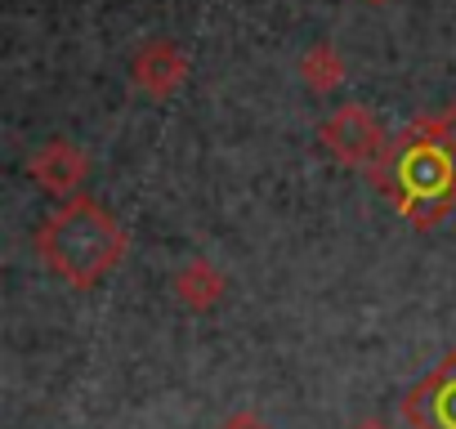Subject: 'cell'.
<instances>
[{
	"label": "cell",
	"mask_w": 456,
	"mask_h": 429,
	"mask_svg": "<svg viewBox=\"0 0 456 429\" xmlns=\"http://www.w3.org/2000/svg\"><path fill=\"white\" fill-rule=\"evenodd\" d=\"M130 77H134V85H139L143 94L166 99V94H175V90L183 85V77H188V59H183L170 41H148V45L134 54Z\"/></svg>",
	"instance_id": "4"
},
{
	"label": "cell",
	"mask_w": 456,
	"mask_h": 429,
	"mask_svg": "<svg viewBox=\"0 0 456 429\" xmlns=\"http://www.w3.org/2000/svg\"><path fill=\"white\" fill-rule=\"evenodd\" d=\"M28 174H32L45 192L68 197V192H77V183L86 179V152H81L77 143H68V139H50L45 148H37V152L28 157Z\"/></svg>",
	"instance_id": "3"
},
{
	"label": "cell",
	"mask_w": 456,
	"mask_h": 429,
	"mask_svg": "<svg viewBox=\"0 0 456 429\" xmlns=\"http://www.w3.org/2000/svg\"><path fill=\"white\" fill-rule=\"evenodd\" d=\"M41 260L72 287H99L126 255V233L112 214L90 197H68L59 210L45 214L37 233Z\"/></svg>",
	"instance_id": "1"
},
{
	"label": "cell",
	"mask_w": 456,
	"mask_h": 429,
	"mask_svg": "<svg viewBox=\"0 0 456 429\" xmlns=\"http://www.w3.org/2000/svg\"><path fill=\"white\" fill-rule=\"evenodd\" d=\"M318 139L327 143V152H331L336 161H345V166H367V161H376V152H380V121L371 117V108L345 103V108H336V112L322 121Z\"/></svg>",
	"instance_id": "2"
},
{
	"label": "cell",
	"mask_w": 456,
	"mask_h": 429,
	"mask_svg": "<svg viewBox=\"0 0 456 429\" xmlns=\"http://www.w3.org/2000/svg\"><path fill=\"white\" fill-rule=\"evenodd\" d=\"M354 429H394L389 420H380V416H367V420H358Z\"/></svg>",
	"instance_id": "8"
},
{
	"label": "cell",
	"mask_w": 456,
	"mask_h": 429,
	"mask_svg": "<svg viewBox=\"0 0 456 429\" xmlns=\"http://www.w3.org/2000/svg\"><path fill=\"white\" fill-rule=\"evenodd\" d=\"M300 77L314 85V90H336L340 81H345V63H340V54H336V45H314L305 59H300Z\"/></svg>",
	"instance_id": "6"
},
{
	"label": "cell",
	"mask_w": 456,
	"mask_h": 429,
	"mask_svg": "<svg viewBox=\"0 0 456 429\" xmlns=\"http://www.w3.org/2000/svg\"><path fill=\"white\" fill-rule=\"evenodd\" d=\"M371 5H380V0H371Z\"/></svg>",
	"instance_id": "9"
},
{
	"label": "cell",
	"mask_w": 456,
	"mask_h": 429,
	"mask_svg": "<svg viewBox=\"0 0 456 429\" xmlns=\"http://www.w3.org/2000/svg\"><path fill=\"white\" fill-rule=\"evenodd\" d=\"M219 291H224V278H219L206 260H192V264H183V269L175 273V295H179L183 304H192V309L215 304Z\"/></svg>",
	"instance_id": "5"
},
{
	"label": "cell",
	"mask_w": 456,
	"mask_h": 429,
	"mask_svg": "<svg viewBox=\"0 0 456 429\" xmlns=\"http://www.w3.org/2000/svg\"><path fill=\"white\" fill-rule=\"evenodd\" d=\"M219 429H273V425H265L260 416H251V411H238V416H228Z\"/></svg>",
	"instance_id": "7"
}]
</instances>
